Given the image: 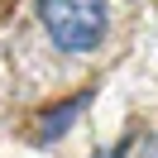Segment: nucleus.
Segmentation results:
<instances>
[{
  "label": "nucleus",
  "mask_w": 158,
  "mask_h": 158,
  "mask_svg": "<svg viewBox=\"0 0 158 158\" xmlns=\"http://www.w3.org/2000/svg\"><path fill=\"white\" fill-rule=\"evenodd\" d=\"M43 39L58 53H96L110 34V0H34Z\"/></svg>",
  "instance_id": "f257e3e1"
},
{
  "label": "nucleus",
  "mask_w": 158,
  "mask_h": 158,
  "mask_svg": "<svg viewBox=\"0 0 158 158\" xmlns=\"http://www.w3.org/2000/svg\"><path fill=\"white\" fill-rule=\"evenodd\" d=\"M139 158H158V134L144 139V148H139Z\"/></svg>",
  "instance_id": "20e7f679"
},
{
  "label": "nucleus",
  "mask_w": 158,
  "mask_h": 158,
  "mask_svg": "<svg viewBox=\"0 0 158 158\" xmlns=\"http://www.w3.org/2000/svg\"><path fill=\"white\" fill-rule=\"evenodd\" d=\"M91 101H96V86H77L67 101L48 106V110L39 115V144H53V139H62V134H67V129L81 120V110H86Z\"/></svg>",
  "instance_id": "f03ea898"
},
{
  "label": "nucleus",
  "mask_w": 158,
  "mask_h": 158,
  "mask_svg": "<svg viewBox=\"0 0 158 158\" xmlns=\"http://www.w3.org/2000/svg\"><path fill=\"white\" fill-rule=\"evenodd\" d=\"M96 158H129V134H125V139H120V144H115V148H106V153H96Z\"/></svg>",
  "instance_id": "7ed1b4c3"
}]
</instances>
